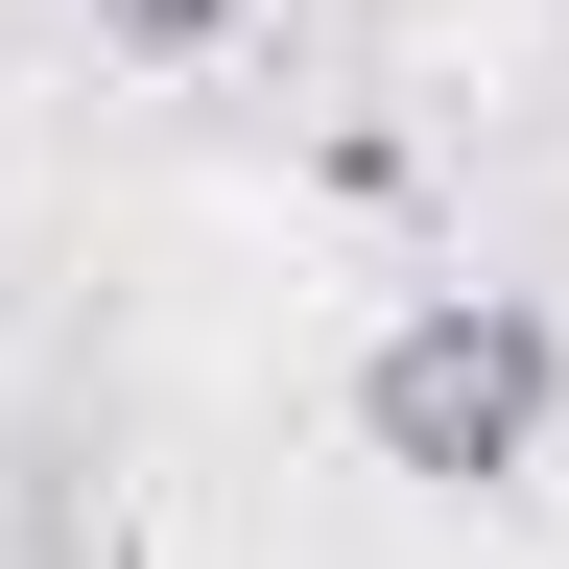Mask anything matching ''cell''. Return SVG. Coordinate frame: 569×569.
Listing matches in <instances>:
<instances>
[{"mask_svg": "<svg viewBox=\"0 0 569 569\" xmlns=\"http://www.w3.org/2000/svg\"><path fill=\"white\" fill-rule=\"evenodd\" d=\"M569 427V332L522 309V284H427V309L356 356V451L427 475V498H522Z\"/></svg>", "mask_w": 569, "mask_h": 569, "instance_id": "6da1fadb", "label": "cell"}, {"mask_svg": "<svg viewBox=\"0 0 569 569\" xmlns=\"http://www.w3.org/2000/svg\"><path fill=\"white\" fill-rule=\"evenodd\" d=\"M96 24H119V48H167V71H190V48H238V0H96Z\"/></svg>", "mask_w": 569, "mask_h": 569, "instance_id": "7a4b0ae2", "label": "cell"}]
</instances>
